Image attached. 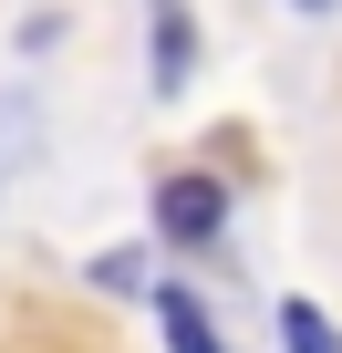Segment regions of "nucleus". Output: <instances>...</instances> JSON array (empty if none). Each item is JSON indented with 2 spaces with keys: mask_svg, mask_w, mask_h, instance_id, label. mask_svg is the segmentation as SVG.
Here are the masks:
<instances>
[{
  "mask_svg": "<svg viewBox=\"0 0 342 353\" xmlns=\"http://www.w3.org/2000/svg\"><path fill=\"white\" fill-rule=\"evenodd\" d=\"M156 322H166V343H177V353H228V343H218V322H208V301H197V291H177V281L156 291Z\"/></svg>",
  "mask_w": 342,
  "mask_h": 353,
  "instance_id": "nucleus-3",
  "label": "nucleus"
},
{
  "mask_svg": "<svg viewBox=\"0 0 342 353\" xmlns=\"http://www.w3.org/2000/svg\"><path fill=\"white\" fill-rule=\"evenodd\" d=\"M94 291H145V260H135V250H114V260H94Z\"/></svg>",
  "mask_w": 342,
  "mask_h": 353,
  "instance_id": "nucleus-5",
  "label": "nucleus"
},
{
  "mask_svg": "<svg viewBox=\"0 0 342 353\" xmlns=\"http://www.w3.org/2000/svg\"><path fill=\"white\" fill-rule=\"evenodd\" d=\"M290 11H301V21H321V11H342V0H290Z\"/></svg>",
  "mask_w": 342,
  "mask_h": 353,
  "instance_id": "nucleus-6",
  "label": "nucleus"
},
{
  "mask_svg": "<svg viewBox=\"0 0 342 353\" xmlns=\"http://www.w3.org/2000/svg\"><path fill=\"white\" fill-rule=\"evenodd\" d=\"M145 52H156V94H187V73H197V21H187V0H145Z\"/></svg>",
  "mask_w": 342,
  "mask_h": 353,
  "instance_id": "nucleus-2",
  "label": "nucleus"
},
{
  "mask_svg": "<svg viewBox=\"0 0 342 353\" xmlns=\"http://www.w3.org/2000/svg\"><path fill=\"white\" fill-rule=\"evenodd\" d=\"M218 229H228V188L208 166H166L156 176V239L166 250H218Z\"/></svg>",
  "mask_w": 342,
  "mask_h": 353,
  "instance_id": "nucleus-1",
  "label": "nucleus"
},
{
  "mask_svg": "<svg viewBox=\"0 0 342 353\" xmlns=\"http://www.w3.org/2000/svg\"><path fill=\"white\" fill-rule=\"evenodd\" d=\"M280 353H342V332H332V312L290 291V301H280Z\"/></svg>",
  "mask_w": 342,
  "mask_h": 353,
  "instance_id": "nucleus-4",
  "label": "nucleus"
}]
</instances>
